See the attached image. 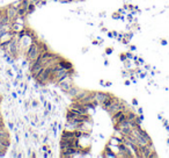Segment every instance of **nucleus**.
I'll return each mask as SVG.
<instances>
[{"instance_id": "nucleus-9", "label": "nucleus", "mask_w": 169, "mask_h": 158, "mask_svg": "<svg viewBox=\"0 0 169 158\" xmlns=\"http://www.w3.org/2000/svg\"><path fill=\"white\" fill-rule=\"evenodd\" d=\"M94 101H96V100H95V92H90V91H89V93H88L83 99L80 100L79 102H81L83 105H88V104H92Z\"/></svg>"}, {"instance_id": "nucleus-10", "label": "nucleus", "mask_w": 169, "mask_h": 158, "mask_svg": "<svg viewBox=\"0 0 169 158\" xmlns=\"http://www.w3.org/2000/svg\"><path fill=\"white\" fill-rule=\"evenodd\" d=\"M79 92H80V88L76 87V86H74V85H73V86H72V87H71L70 90H68V91L66 92V94H67V95H68L70 98L74 99L76 95H78V93H79Z\"/></svg>"}, {"instance_id": "nucleus-11", "label": "nucleus", "mask_w": 169, "mask_h": 158, "mask_svg": "<svg viewBox=\"0 0 169 158\" xmlns=\"http://www.w3.org/2000/svg\"><path fill=\"white\" fill-rule=\"evenodd\" d=\"M63 69H65V70H73V65H72V63H70L68 60H66V59H61L60 62L58 63Z\"/></svg>"}, {"instance_id": "nucleus-1", "label": "nucleus", "mask_w": 169, "mask_h": 158, "mask_svg": "<svg viewBox=\"0 0 169 158\" xmlns=\"http://www.w3.org/2000/svg\"><path fill=\"white\" fill-rule=\"evenodd\" d=\"M105 111L108 112L110 115H112V114H115V113H117V112H119V111H128V107L124 105L123 101H121L119 99H117V98L114 97L111 104L105 108Z\"/></svg>"}, {"instance_id": "nucleus-5", "label": "nucleus", "mask_w": 169, "mask_h": 158, "mask_svg": "<svg viewBox=\"0 0 169 158\" xmlns=\"http://www.w3.org/2000/svg\"><path fill=\"white\" fill-rule=\"evenodd\" d=\"M43 69H44V65L42 64V63H40V62L35 63L33 66H30V68H29V71H30L31 77H33L34 79H37V77L40 76V73L42 72Z\"/></svg>"}, {"instance_id": "nucleus-20", "label": "nucleus", "mask_w": 169, "mask_h": 158, "mask_svg": "<svg viewBox=\"0 0 169 158\" xmlns=\"http://www.w3.org/2000/svg\"><path fill=\"white\" fill-rule=\"evenodd\" d=\"M161 44H162V45H166V44H167V41H166V40H162V41H161Z\"/></svg>"}, {"instance_id": "nucleus-22", "label": "nucleus", "mask_w": 169, "mask_h": 158, "mask_svg": "<svg viewBox=\"0 0 169 158\" xmlns=\"http://www.w3.org/2000/svg\"><path fill=\"white\" fill-rule=\"evenodd\" d=\"M167 143H168V144H169V140H167Z\"/></svg>"}, {"instance_id": "nucleus-16", "label": "nucleus", "mask_w": 169, "mask_h": 158, "mask_svg": "<svg viewBox=\"0 0 169 158\" xmlns=\"http://www.w3.org/2000/svg\"><path fill=\"white\" fill-rule=\"evenodd\" d=\"M31 105H33V107H37L38 106V101H33Z\"/></svg>"}, {"instance_id": "nucleus-12", "label": "nucleus", "mask_w": 169, "mask_h": 158, "mask_svg": "<svg viewBox=\"0 0 169 158\" xmlns=\"http://www.w3.org/2000/svg\"><path fill=\"white\" fill-rule=\"evenodd\" d=\"M6 138H9V134L7 131V129L4 127H0V140H6Z\"/></svg>"}, {"instance_id": "nucleus-6", "label": "nucleus", "mask_w": 169, "mask_h": 158, "mask_svg": "<svg viewBox=\"0 0 169 158\" xmlns=\"http://www.w3.org/2000/svg\"><path fill=\"white\" fill-rule=\"evenodd\" d=\"M111 97H112L111 94L105 93V92H95V100L97 101L99 105H103L105 101H108L110 99Z\"/></svg>"}, {"instance_id": "nucleus-8", "label": "nucleus", "mask_w": 169, "mask_h": 158, "mask_svg": "<svg viewBox=\"0 0 169 158\" xmlns=\"http://www.w3.org/2000/svg\"><path fill=\"white\" fill-rule=\"evenodd\" d=\"M61 138L66 140V141H70V142H73V141L78 140L75 137V135H74V130H67V129L61 133Z\"/></svg>"}, {"instance_id": "nucleus-4", "label": "nucleus", "mask_w": 169, "mask_h": 158, "mask_svg": "<svg viewBox=\"0 0 169 158\" xmlns=\"http://www.w3.org/2000/svg\"><path fill=\"white\" fill-rule=\"evenodd\" d=\"M5 12H6L7 16L11 19V21L14 22L19 19V13H18V8L14 6V5H9L5 8Z\"/></svg>"}, {"instance_id": "nucleus-14", "label": "nucleus", "mask_w": 169, "mask_h": 158, "mask_svg": "<svg viewBox=\"0 0 169 158\" xmlns=\"http://www.w3.org/2000/svg\"><path fill=\"white\" fill-rule=\"evenodd\" d=\"M121 59H122V62H125L126 59H128V57H126V53H121Z\"/></svg>"}, {"instance_id": "nucleus-21", "label": "nucleus", "mask_w": 169, "mask_h": 158, "mask_svg": "<svg viewBox=\"0 0 169 158\" xmlns=\"http://www.w3.org/2000/svg\"><path fill=\"white\" fill-rule=\"evenodd\" d=\"M138 113H139V114H142V108H139V109H138Z\"/></svg>"}, {"instance_id": "nucleus-15", "label": "nucleus", "mask_w": 169, "mask_h": 158, "mask_svg": "<svg viewBox=\"0 0 169 158\" xmlns=\"http://www.w3.org/2000/svg\"><path fill=\"white\" fill-rule=\"evenodd\" d=\"M105 53H108V55H110V53H112V49H111V48H107V51H105Z\"/></svg>"}, {"instance_id": "nucleus-13", "label": "nucleus", "mask_w": 169, "mask_h": 158, "mask_svg": "<svg viewBox=\"0 0 169 158\" xmlns=\"http://www.w3.org/2000/svg\"><path fill=\"white\" fill-rule=\"evenodd\" d=\"M88 93H89V91H86V90H80V92H79L78 95L74 98V100H75V101H80V100L83 99V98H85Z\"/></svg>"}, {"instance_id": "nucleus-19", "label": "nucleus", "mask_w": 169, "mask_h": 158, "mask_svg": "<svg viewBox=\"0 0 169 158\" xmlns=\"http://www.w3.org/2000/svg\"><path fill=\"white\" fill-rule=\"evenodd\" d=\"M132 104H133L134 106H138V101H137L135 99H133V100H132Z\"/></svg>"}, {"instance_id": "nucleus-17", "label": "nucleus", "mask_w": 169, "mask_h": 158, "mask_svg": "<svg viewBox=\"0 0 169 158\" xmlns=\"http://www.w3.org/2000/svg\"><path fill=\"white\" fill-rule=\"evenodd\" d=\"M112 18L114 19H119V18H122V16H121L119 14H115V15H112Z\"/></svg>"}, {"instance_id": "nucleus-3", "label": "nucleus", "mask_w": 169, "mask_h": 158, "mask_svg": "<svg viewBox=\"0 0 169 158\" xmlns=\"http://www.w3.org/2000/svg\"><path fill=\"white\" fill-rule=\"evenodd\" d=\"M57 85L59 86V88L63 91V92H67L68 90H70L72 86H73V82H72V77H67V78H65V79H61V80H59V82L56 83Z\"/></svg>"}, {"instance_id": "nucleus-23", "label": "nucleus", "mask_w": 169, "mask_h": 158, "mask_svg": "<svg viewBox=\"0 0 169 158\" xmlns=\"http://www.w3.org/2000/svg\"><path fill=\"white\" fill-rule=\"evenodd\" d=\"M0 101H1V98H0Z\"/></svg>"}, {"instance_id": "nucleus-2", "label": "nucleus", "mask_w": 169, "mask_h": 158, "mask_svg": "<svg viewBox=\"0 0 169 158\" xmlns=\"http://www.w3.org/2000/svg\"><path fill=\"white\" fill-rule=\"evenodd\" d=\"M52 75V71H51V68H44L42 72L40 73V76L37 77V83L40 85H47L50 83V77Z\"/></svg>"}, {"instance_id": "nucleus-18", "label": "nucleus", "mask_w": 169, "mask_h": 158, "mask_svg": "<svg viewBox=\"0 0 169 158\" xmlns=\"http://www.w3.org/2000/svg\"><path fill=\"white\" fill-rule=\"evenodd\" d=\"M0 127H4V121H2V117L0 116Z\"/></svg>"}, {"instance_id": "nucleus-7", "label": "nucleus", "mask_w": 169, "mask_h": 158, "mask_svg": "<svg viewBox=\"0 0 169 158\" xmlns=\"http://www.w3.org/2000/svg\"><path fill=\"white\" fill-rule=\"evenodd\" d=\"M128 111H119L115 113V114H112V120H114V122L115 124H118V123H121L122 121L124 120H126V113Z\"/></svg>"}]
</instances>
